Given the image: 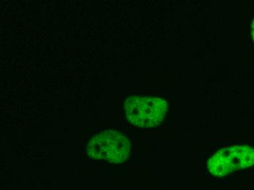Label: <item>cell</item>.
Instances as JSON below:
<instances>
[{"label":"cell","mask_w":254,"mask_h":190,"mask_svg":"<svg viewBox=\"0 0 254 190\" xmlns=\"http://www.w3.org/2000/svg\"><path fill=\"white\" fill-rule=\"evenodd\" d=\"M125 114L131 125L142 128L159 126L167 111L165 100L159 97H128L125 103Z\"/></svg>","instance_id":"1"},{"label":"cell","mask_w":254,"mask_h":190,"mask_svg":"<svg viewBox=\"0 0 254 190\" xmlns=\"http://www.w3.org/2000/svg\"><path fill=\"white\" fill-rule=\"evenodd\" d=\"M129 142L116 131H104L90 140L87 146L89 157L110 163H123L129 155Z\"/></svg>","instance_id":"2"},{"label":"cell","mask_w":254,"mask_h":190,"mask_svg":"<svg viewBox=\"0 0 254 190\" xmlns=\"http://www.w3.org/2000/svg\"><path fill=\"white\" fill-rule=\"evenodd\" d=\"M254 164V150L248 146H234L221 150L209 160L207 168L217 177Z\"/></svg>","instance_id":"3"},{"label":"cell","mask_w":254,"mask_h":190,"mask_svg":"<svg viewBox=\"0 0 254 190\" xmlns=\"http://www.w3.org/2000/svg\"><path fill=\"white\" fill-rule=\"evenodd\" d=\"M252 35H253V38L254 40V21L253 24H252Z\"/></svg>","instance_id":"4"}]
</instances>
